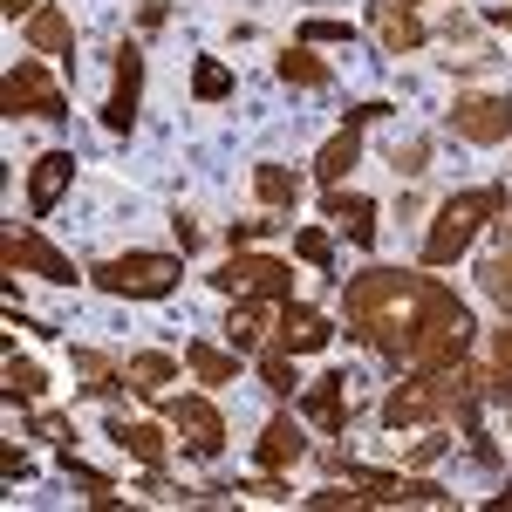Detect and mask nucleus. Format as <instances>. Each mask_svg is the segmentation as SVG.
<instances>
[{
    "label": "nucleus",
    "mask_w": 512,
    "mask_h": 512,
    "mask_svg": "<svg viewBox=\"0 0 512 512\" xmlns=\"http://www.w3.org/2000/svg\"><path fill=\"white\" fill-rule=\"evenodd\" d=\"M0 110H7V117H48V123H62V117H69V96L48 82L41 62H14V69L0 76Z\"/></svg>",
    "instance_id": "nucleus-5"
},
{
    "label": "nucleus",
    "mask_w": 512,
    "mask_h": 512,
    "mask_svg": "<svg viewBox=\"0 0 512 512\" xmlns=\"http://www.w3.org/2000/svg\"><path fill=\"white\" fill-rule=\"evenodd\" d=\"M465 301L444 287V280H424V274H396V267H369V274L349 280V335L383 349L390 362H410V342L417 328L431 321H458Z\"/></svg>",
    "instance_id": "nucleus-1"
},
{
    "label": "nucleus",
    "mask_w": 512,
    "mask_h": 512,
    "mask_svg": "<svg viewBox=\"0 0 512 512\" xmlns=\"http://www.w3.org/2000/svg\"><path fill=\"white\" fill-rule=\"evenodd\" d=\"M274 226H280V219H233V233H226V239H233V253H246L253 239H267Z\"/></svg>",
    "instance_id": "nucleus-34"
},
{
    "label": "nucleus",
    "mask_w": 512,
    "mask_h": 512,
    "mask_svg": "<svg viewBox=\"0 0 512 512\" xmlns=\"http://www.w3.org/2000/svg\"><path fill=\"white\" fill-rule=\"evenodd\" d=\"M185 362H192V376L198 383H233L239 376V349H212V342H185Z\"/></svg>",
    "instance_id": "nucleus-22"
},
{
    "label": "nucleus",
    "mask_w": 512,
    "mask_h": 512,
    "mask_svg": "<svg viewBox=\"0 0 512 512\" xmlns=\"http://www.w3.org/2000/svg\"><path fill=\"white\" fill-rule=\"evenodd\" d=\"M260 376H267V390H274V396H294V383H301V376H294V362H287V349L260 355Z\"/></svg>",
    "instance_id": "nucleus-29"
},
{
    "label": "nucleus",
    "mask_w": 512,
    "mask_h": 512,
    "mask_svg": "<svg viewBox=\"0 0 512 512\" xmlns=\"http://www.w3.org/2000/svg\"><path fill=\"white\" fill-rule=\"evenodd\" d=\"M328 219H335L355 246H376V205H369V198H342V192H335V198H328Z\"/></svg>",
    "instance_id": "nucleus-19"
},
{
    "label": "nucleus",
    "mask_w": 512,
    "mask_h": 512,
    "mask_svg": "<svg viewBox=\"0 0 512 512\" xmlns=\"http://www.w3.org/2000/svg\"><path fill=\"white\" fill-rule=\"evenodd\" d=\"M499 226H506V233H512V198H506V212H499Z\"/></svg>",
    "instance_id": "nucleus-40"
},
{
    "label": "nucleus",
    "mask_w": 512,
    "mask_h": 512,
    "mask_svg": "<svg viewBox=\"0 0 512 512\" xmlns=\"http://www.w3.org/2000/svg\"><path fill=\"white\" fill-rule=\"evenodd\" d=\"M444 410H451V396H444V383L424 376V369L383 396V424H390V431H417V424H431V417H444Z\"/></svg>",
    "instance_id": "nucleus-8"
},
{
    "label": "nucleus",
    "mask_w": 512,
    "mask_h": 512,
    "mask_svg": "<svg viewBox=\"0 0 512 512\" xmlns=\"http://www.w3.org/2000/svg\"><path fill=\"white\" fill-rule=\"evenodd\" d=\"M0 472H7V478H28V458H21V451L7 444V451H0Z\"/></svg>",
    "instance_id": "nucleus-37"
},
{
    "label": "nucleus",
    "mask_w": 512,
    "mask_h": 512,
    "mask_svg": "<svg viewBox=\"0 0 512 512\" xmlns=\"http://www.w3.org/2000/svg\"><path fill=\"white\" fill-rule=\"evenodd\" d=\"M212 287L233 294V301H294V267L287 260H267V253H233L212 274Z\"/></svg>",
    "instance_id": "nucleus-4"
},
{
    "label": "nucleus",
    "mask_w": 512,
    "mask_h": 512,
    "mask_svg": "<svg viewBox=\"0 0 512 512\" xmlns=\"http://www.w3.org/2000/svg\"><path fill=\"white\" fill-rule=\"evenodd\" d=\"M253 192L267 198L274 212H294V205H301V178H294L287 164H253Z\"/></svg>",
    "instance_id": "nucleus-21"
},
{
    "label": "nucleus",
    "mask_w": 512,
    "mask_h": 512,
    "mask_svg": "<svg viewBox=\"0 0 512 512\" xmlns=\"http://www.w3.org/2000/svg\"><path fill=\"white\" fill-rule=\"evenodd\" d=\"M76 185V151H41L35 164H28V205L35 212H55V198Z\"/></svg>",
    "instance_id": "nucleus-14"
},
{
    "label": "nucleus",
    "mask_w": 512,
    "mask_h": 512,
    "mask_svg": "<svg viewBox=\"0 0 512 512\" xmlns=\"http://www.w3.org/2000/svg\"><path fill=\"white\" fill-rule=\"evenodd\" d=\"M137 103H144V48L123 41L117 76H110V103H103V130H110V137H130V130H137Z\"/></svg>",
    "instance_id": "nucleus-7"
},
{
    "label": "nucleus",
    "mask_w": 512,
    "mask_h": 512,
    "mask_svg": "<svg viewBox=\"0 0 512 512\" xmlns=\"http://www.w3.org/2000/svg\"><path fill=\"white\" fill-rule=\"evenodd\" d=\"M492 512H512V492H499V499H492Z\"/></svg>",
    "instance_id": "nucleus-39"
},
{
    "label": "nucleus",
    "mask_w": 512,
    "mask_h": 512,
    "mask_svg": "<svg viewBox=\"0 0 512 512\" xmlns=\"http://www.w3.org/2000/svg\"><path fill=\"white\" fill-rule=\"evenodd\" d=\"M164 424L178 431V444L192 451V458H219L226 451V417L205 403V396H158Z\"/></svg>",
    "instance_id": "nucleus-6"
},
{
    "label": "nucleus",
    "mask_w": 512,
    "mask_h": 512,
    "mask_svg": "<svg viewBox=\"0 0 512 512\" xmlns=\"http://www.w3.org/2000/svg\"><path fill=\"white\" fill-rule=\"evenodd\" d=\"M48 390V376H41L35 362H21V355H7V403H35Z\"/></svg>",
    "instance_id": "nucleus-27"
},
{
    "label": "nucleus",
    "mask_w": 512,
    "mask_h": 512,
    "mask_svg": "<svg viewBox=\"0 0 512 512\" xmlns=\"http://www.w3.org/2000/svg\"><path fill=\"white\" fill-rule=\"evenodd\" d=\"M28 48H35V55H69V48H76L69 14H62V7H35V14H28Z\"/></svg>",
    "instance_id": "nucleus-16"
},
{
    "label": "nucleus",
    "mask_w": 512,
    "mask_h": 512,
    "mask_svg": "<svg viewBox=\"0 0 512 512\" xmlns=\"http://www.w3.org/2000/svg\"><path fill=\"white\" fill-rule=\"evenodd\" d=\"M76 369L89 376V383H82L89 396H110V390H123V383H130V369H117L110 355H96V349H76Z\"/></svg>",
    "instance_id": "nucleus-24"
},
{
    "label": "nucleus",
    "mask_w": 512,
    "mask_h": 512,
    "mask_svg": "<svg viewBox=\"0 0 512 512\" xmlns=\"http://www.w3.org/2000/svg\"><path fill=\"white\" fill-rule=\"evenodd\" d=\"M390 506H451V492H437L431 478H396V492H390Z\"/></svg>",
    "instance_id": "nucleus-28"
},
{
    "label": "nucleus",
    "mask_w": 512,
    "mask_h": 512,
    "mask_svg": "<svg viewBox=\"0 0 512 512\" xmlns=\"http://www.w3.org/2000/svg\"><path fill=\"white\" fill-rule=\"evenodd\" d=\"M301 410H308L328 437H342V431H349V376H321L315 390L301 396Z\"/></svg>",
    "instance_id": "nucleus-15"
},
{
    "label": "nucleus",
    "mask_w": 512,
    "mask_h": 512,
    "mask_svg": "<svg viewBox=\"0 0 512 512\" xmlns=\"http://www.w3.org/2000/svg\"><path fill=\"white\" fill-rule=\"evenodd\" d=\"M110 437H117V451H130L137 465H164V431L158 424H130V417H117Z\"/></svg>",
    "instance_id": "nucleus-18"
},
{
    "label": "nucleus",
    "mask_w": 512,
    "mask_h": 512,
    "mask_svg": "<svg viewBox=\"0 0 512 512\" xmlns=\"http://www.w3.org/2000/svg\"><path fill=\"white\" fill-rule=\"evenodd\" d=\"M478 280H485V294H499V301L512 308V253H499V260H485V267H478Z\"/></svg>",
    "instance_id": "nucleus-31"
},
{
    "label": "nucleus",
    "mask_w": 512,
    "mask_h": 512,
    "mask_svg": "<svg viewBox=\"0 0 512 512\" xmlns=\"http://www.w3.org/2000/svg\"><path fill=\"white\" fill-rule=\"evenodd\" d=\"M274 69H280V82H294V89H328V62H321L308 41H294V48H287V55L274 62Z\"/></svg>",
    "instance_id": "nucleus-20"
},
{
    "label": "nucleus",
    "mask_w": 512,
    "mask_h": 512,
    "mask_svg": "<svg viewBox=\"0 0 512 512\" xmlns=\"http://www.w3.org/2000/svg\"><path fill=\"white\" fill-rule=\"evenodd\" d=\"M506 212V192H492V185H478V192H451L437 205L431 233H424V267H451L465 246L478 239V226H492Z\"/></svg>",
    "instance_id": "nucleus-2"
},
{
    "label": "nucleus",
    "mask_w": 512,
    "mask_h": 512,
    "mask_svg": "<svg viewBox=\"0 0 512 512\" xmlns=\"http://www.w3.org/2000/svg\"><path fill=\"white\" fill-rule=\"evenodd\" d=\"M390 164L403 171V178H417V171H431V144H424V137H410V144H396V151H390Z\"/></svg>",
    "instance_id": "nucleus-32"
},
{
    "label": "nucleus",
    "mask_w": 512,
    "mask_h": 512,
    "mask_svg": "<svg viewBox=\"0 0 512 512\" xmlns=\"http://www.w3.org/2000/svg\"><path fill=\"white\" fill-rule=\"evenodd\" d=\"M451 130L465 144H506L512 137V96H458L451 103Z\"/></svg>",
    "instance_id": "nucleus-10"
},
{
    "label": "nucleus",
    "mask_w": 512,
    "mask_h": 512,
    "mask_svg": "<svg viewBox=\"0 0 512 512\" xmlns=\"http://www.w3.org/2000/svg\"><path fill=\"white\" fill-rule=\"evenodd\" d=\"M192 96L198 103H226V96H233V69H226L219 55H198L192 62Z\"/></svg>",
    "instance_id": "nucleus-23"
},
{
    "label": "nucleus",
    "mask_w": 512,
    "mask_h": 512,
    "mask_svg": "<svg viewBox=\"0 0 512 512\" xmlns=\"http://www.w3.org/2000/svg\"><path fill=\"white\" fill-rule=\"evenodd\" d=\"M335 342V321L315 315V308H301V301H280V335H274V349L287 355H315Z\"/></svg>",
    "instance_id": "nucleus-12"
},
{
    "label": "nucleus",
    "mask_w": 512,
    "mask_h": 512,
    "mask_svg": "<svg viewBox=\"0 0 512 512\" xmlns=\"http://www.w3.org/2000/svg\"><path fill=\"white\" fill-rule=\"evenodd\" d=\"M35 431H41V437H55V444L69 451V417H55V410H48V417H35Z\"/></svg>",
    "instance_id": "nucleus-36"
},
{
    "label": "nucleus",
    "mask_w": 512,
    "mask_h": 512,
    "mask_svg": "<svg viewBox=\"0 0 512 512\" xmlns=\"http://www.w3.org/2000/svg\"><path fill=\"white\" fill-rule=\"evenodd\" d=\"M226 335H233V349H260V335H267V315L253 308V301H233V315H226Z\"/></svg>",
    "instance_id": "nucleus-26"
},
{
    "label": "nucleus",
    "mask_w": 512,
    "mask_h": 512,
    "mask_svg": "<svg viewBox=\"0 0 512 512\" xmlns=\"http://www.w3.org/2000/svg\"><path fill=\"white\" fill-rule=\"evenodd\" d=\"M294 253H301L308 267H328V260H335V239L321 233V226H308V233H294Z\"/></svg>",
    "instance_id": "nucleus-30"
},
{
    "label": "nucleus",
    "mask_w": 512,
    "mask_h": 512,
    "mask_svg": "<svg viewBox=\"0 0 512 512\" xmlns=\"http://www.w3.org/2000/svg\"><path fill=\"white\" fill-rule=\"evenodd\" d=\"M178 376V362L171 355H130V390H144V396H164V383Z\"/></svg>",
    "instance_id": "nucleus-25"
},
{
    "label": "nucleus",
    "mask_w": 512,
    "mask_h": 512,
    "mask_svg": "<svg viewBox=\"0 0 512 512\" xmlns=\"http://www.w3.org/2000/svg\"><path fill=\"white\" fill-rule=\"evenodd\" d=\"M301 41L315 48V41H349V21H328V14H315L308 28H301Z\"/></svg>",
    "instance_id": "nucleus-35"
},
{
    "label": "nucleus",
    "mask_w": 512,
    "mask_h": 512,
    "mask_svg": "<svg viewBox=\"0 0 512 512\" xmlns=\"http://www.w3.org/2000/svg\"><path fill=\"white\" fill-rule=\"evenodd\" d=\"M369 21H376V35H383L390 55H417L424 48V21H417L410 0H369Z\"/></svg>",
    "instance_id": "nucleus-13"
},
{
    "label": "nucleus",
    "mask_w": 512,
    "mask_h": 512,
    "mask_svg": "<svg viewBox=\"0 0 512 512\" xmlns=\"http://www.w3.org/2000/svg\"><path fill=\"white\" fill-rule=\"evenodd\" d=\"M294 458H301V424H294V417H274V424L260 431V465H267V472H287Z\"/></svg>",
    "instance_id": "nucleus-17"
},
{
    "label": "nucleus",
    "mask_w": 512,
    "mask_h": 512,
    "mask_svg": "<svg viewBox=\"0 0 512 512\" xmlns=\"http://www.w3.org/2000/svg\"><path fill=\"white\" fill-rule=\"evenodd\" d=\"M41 0H0V14H7V21H21V14H35Z\"/></svg>",
    "instance_id": "nucleus-38"
},
{
    "label": "nucleus",
    "mask_w": 512,
    "mask_h": 512,
    "mask_svg": "<svg viewBox=\"0 0 512 512\" xmlns=\"http://www.w3.org/2000/svg\"><path fill=\"white\" fill-rule=\"evenodd\" d=\"M492 390H512V328H499L492 342Z\"/></svg>",
    "instance_id": "nucleus-33"
},
{
    "label": "nucleus",
    "mask_w": 512,
    "mask_h": 512,
    "mask_svg": "<svg viewBox=\"0 0 512 512\" xmlns=\"http://www.w3.org/2000/svg\"><path fill=\"white\" fill-rule=\"evenodd\" d=\"M178 274H185L178 253H117L103 267H89V280L117 301H164V294H178Z\"/></svg>",
    "instance_id": "nucleus-3"
},
{
    "label": "nucleus",
    "mask_w": 512,
    "mask_h": 512,
    "mask_svg": "<svg viewBox=\"0 0 512 512\" xmlns=\"http://www.w3.org/2000/svg\"><path fill=\"white\" fill-rule=\"evenodd\" d=\"M0 260H7V267H28V274H41V280H55V287H76V260L55 253L41 233H0Z\"/></svg>",
    "instance_id": "nucleus-11"
},
{
    "label": "nucleus",
    "mask_w": 512,
    "mask_h": 512,
    "mask_svg": "<svg viewBox=\"0 0 512 512\" xmlns=\"http://www.w3.org/2000/svg\"><path fill=\"white\" fill-rule=\"evenodd\" d=\"M383 110H390V103H355L349 117H342V130L321 144V158H315V178H321V185H342V171L362 158V130L383 117Z\"/></svg>",
    "instance_id": "nucleus-9"
}]
</instances>
